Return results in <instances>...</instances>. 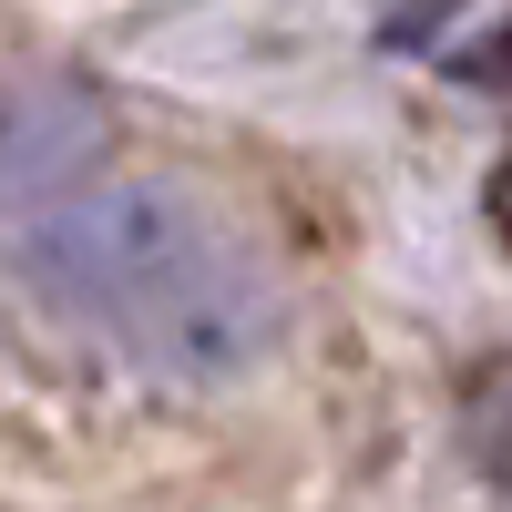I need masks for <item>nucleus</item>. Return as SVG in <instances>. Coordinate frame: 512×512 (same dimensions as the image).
I'll return each instance as SVG.
<instances>
[{
    "label": "nucleus",
    "mask_w": 512,
    "mask_h": 512,
    "mask_svg": "<svg viewBox=\"0 0 512 512\" xmlns=\"http://www.w3.org/2000/svg\"><path fill=\"white\" fill-rule=\"evenodd\" d=\"M472 461L492 482H512V359H492L472 379Z\"/></svg>",
    "instance_id": "f257e3e1"
},
{
    "label": "nucleus",
    "mask_w": 512,
    "mask_h": 512,
    "mask_svg": "<svg viewBox=\"0 0 512 512\" xmlns=\"http://www.w3.org/2000/svg\"><path fill=\"white\" fill-rule=\"evenodd\" d=\"M492 226H502V246H512V144H502V164H492Z\"/></svg>",
    "instance_id": "f03ea898"
}]
</instances>
